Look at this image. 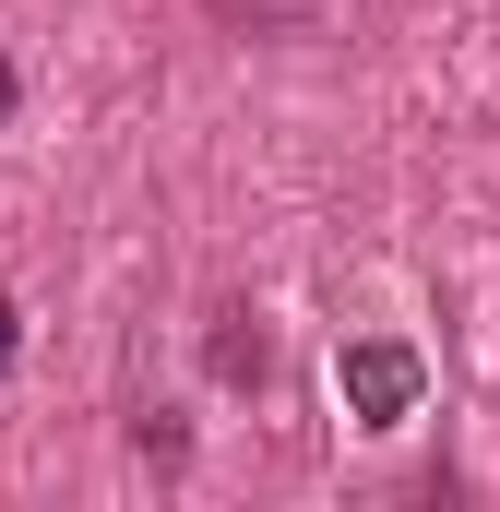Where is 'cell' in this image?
Returning a JSON list of instances; mask_svg holds the SVG:
<instances>
[{
    "label": "cell",
    "instance_id": "6da1fadb",
    "mask_svg": "<svg viewBox=\"0 0 500 512\" xmlns=\"http://www.w3.org/2000/svg\"><path fill=\"white\" fill-rule=\"evenodd\" d=\"M417 393H429V358H417L405 334H358V346H346V405H358L370 429L417 417Z\"/></svg>",
    "mask_w": 500,
    "mask_h": 512
},
{
    "label": "cell",
    "instance_id": "5b68a950",
    "mask_svg": "<svg viewBox=\"0 0 500 512\" xmlns=\"http://www.w3.org/2000/svg\"><path fill=\"white\" fill-rule=\"evenodd\" d=\"M24 358V310H12V286H0V370Z\"/></svg>",
    "mask_w": 500,
    "mask_h": 512
},
{
    "label": "cell",
    "instance_id": "8992f818",
    "mask_svg": "<svg viewBox=\"0 0 500 512\" xmlns=\"http://www.w3.org/2000/svg\"><path fill=\"white\" fill-rule=\"evenodd\" d=\"M12 96H24V72H12V48H0V131H12Z\"/></svg>",
    "mask_w": 500,
    "mask_h": 512
},
{
    "label": "cell",
    "instance_id": "3957f363",
    "mask_svg": "<svg viewBox=\"0 0 500 512\" xmlns=\"http://www.w3.org/2000/svg\"><path fill=\"white\" fill-rule=\"evenodd\" d=\"M322 12H334V0H215V24H227V36H310Z\"/></svg>",
    "mask_w": 500,
    "mask_h": 512
},
{
    "label": "cell",
    "instance_id": "7a4b0ae2",
    "mask_svg": "<svg viewBox=\"0 0 500 512\" xmlns=\"http://www.w3.org/2000/svg\"><path fill=\"white\" fill-rule=\"evenodd\" d=\"M203 370H215L227 393H262V382H274V334H262L250 298H227V310L203 322Z\"/></svg>",
    "mask_w": 500,
    "mask_h": 512
},
{
    "label": "cell",
    "instance_id": "277c9868",
    "mask_svg": "<svg viewBox=\"0 0 500 512\" xmlns=\"http://www.w3.org/2000/svg\"><path fill=\"white\" fill-rule=\"evenodd\" d=\"M131 453H155V465H191V417L143 405V417H131Z\"/></svg>",
    "mask_w": 500,
    "mask_h": 512
}]
</instances>
